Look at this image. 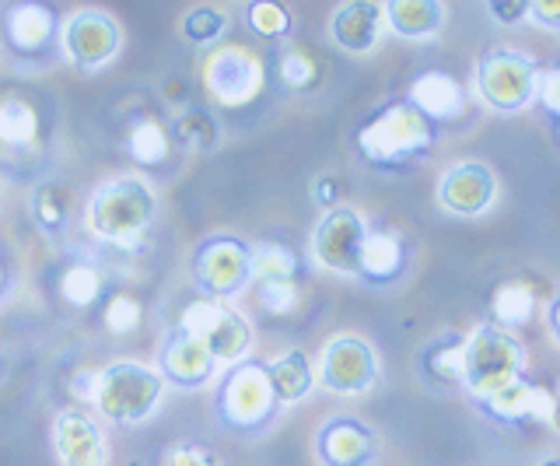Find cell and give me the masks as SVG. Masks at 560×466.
I'll list each match as a JSON object with an SVG mask.
<instances>
[{
    "label": "cell",
    "instance_id": "12",
    "mask_svg": "<svg viewBox=\"0 0 560 466\" xmlns=\"http://www.w3.org/2000/svg\"><path fill=\"white\" fill-rule=\"evenodd\" d=\"M319 378L329 393L354 396L375 386L378 378V361L375 351L368 348L361 337H337L326 343L323 361H319Z\"/></svg>",
    "mask_w": 560,
    "mask_h": 466
},
{
    "label": "cell",
    "instance_id": "27",
    "mask_svg": "<svg viewBox=\"0 0 560 466\" xmlns=\"http://www.w3.org/2000/svg\"><path fill=\"white\" fill-rule=\"evenodd\" d=\"M463 351H466V337L459 334L438 337L424 351V358H420L424 375L438 386H463Z\"/></svg>",
    "mask_w": 560,
    "mask_h": 466
},
{
    "label": "cell",
    "instance_id": "38",
    "mask_svg": "<svg viewBox=\"0 0 560 466\" xmlns=\"http://www.w3.org/2000/svg\"><path fill=\"white\" fill-rule=\"evenodd\" d=\"M536 102L560 124V67H550L536 78Z\"/></svg>",
    "mask_w": 560,
    "mask_h": 466
},
{
    "label": "cell",
    "instance_id": "19",
    "mask_svg": "<svg viewBox=\"0 0 560 466\" xmlns=\"http://www.w3.org/2000/svg\"><path fill=\"white\" fill-rule=\"evenodd\" d=\"M375 456V435L354 418H337L319 431V459L326 466H368Z\"/></svg>",
    "mask_w": 560,
    "mask_h": 466
},
{
    "label": "cell",
    "instance_id": "28",
    "mask_svg": "<svg viewBox=\"0 0 560 466\" xmlns=\"http://www.w3.org/2000/svg\"><path fill=\"white\" fill-rule=\"evenodd\" d=\"M127 151H130V159L137 165L158 168V165L168 162L172 137H168V130L162 124H158V119L144 116V119H137V124L130 127V133H127Z\"/></svg>",
    "mask_w": 560,
    "mask_h": 466
},
{
    "label": "cell",
    "instance_id": "43",
    "mask_svg": "<svg viewBox=\"0 0 560 466\" xmlns=\"http://www.w3.org/2000/svg\"><path fill=\"white\" fill-rule=\"evenodd\" d=\"M550 323H553V334H557V340H560V299L553 302V313H550Z\"/></svg>",
    "mask_w": 560,
    "mask_h": 466
},
{
    "label": "cell",
    "instance_id": "36",
    "mask_svg": "<svg viewBox=\"0 0 560 466\" xmlns=\"http://www.w3.org/2000/svg\"><path fill=\"white\" fill-rule=\"evenodd\" d=\"M259 288V305L267 308L270 316H288L302 302V291H298V281H267L256 284Z\"/></svg>",
    "mask_w": 560,
    "mask_h": 466
},
{
    "label": "cell",
    "instance_id": "41",
    "mask_svg": "<svg viewBox=\"0 0 560 466\" xmlns=\"http://www.w3.org/2000/svg\"><path fill=\"white\" fill-rule=\"evenodd\" d=\"M315 200H319L326 211H332L337 200H340V183L332 179V176H323L319 183H315Z\"/></svg>",
    "mask_w": 560,
    "mask_h": 466
},
{
    "label": "cell",
    "instance_id": "2",
    "mask_svg": "<svg viewBox=\"0 0 560 466\" xmlns=\"http://www.w3.org/2000/svg\"><path fill=\"white\" fill-rule=\"evenodd\" d=\"M158 214V197L144 179L119 176L113 183L98 186L88 203V224L113 249H130L137 246L151 221Z\"/></svg>",
    "mask_w": 560,
    "mask_h": 466
},
{
    "label": "cell",
    "instance_id": "29",
    "mask_svg": "<svg viewBox=\"0 0 560 466\" xmlns=\"http://www.w3.org/2000/svg\"><path fill=\"white\" fill-rule=\"evenodd\" d=\"M57 291H60V299H63L70 308H92V305L102 299L105 278H102V270H98L95 264L74 260L70 267H63Z\"/></svg>",
    "mask_w": 560,
    "mask_h": 466
},
{
    "label": "cell",
    "instance_id": "33",
    "mask_svg": "<svg viewBox=\"0 0 560 466\" xmlns=\"http://www.w3.org/2000/svg\"><path fill=\"white\" fill-rule=\"evenodd\" d=\"M277 78L284 81L291 92H305L319 81V63H315L305 49L291 46L277 57Z\"/></svg>",
    "mask_w": 560,
    "mask_h": 466
},
{
    "label": "cell",
    "instance_id": "7",
    "mask_svg": "<svg viewBox=\"0 0 560 466\" xmlns=\"http://www.w3.org/2000/svg\"><path fill=\"white\" fill-rule=\"evenodd\" d=\"M253 246L235 235H214L203 238L192 253V281L207 299H235L253 281L249 267Z\"/></svg>",
    "mask_w": 560,
    "mask_h": 466
},
{
    "label": "cell",
    "instance_id": "15",
    "mask_svg": "<svg viewBox=\"0 0 560 466\" xmlns=\"http://www.w3.org/2000/svg\"><path fill=\"white\" fill-rule=\"evenodd\" d=\"M52 445L63 466H105L109 448L98 424L84 410H60L52 421Z\"/></svg>",
    "mask_w": 560,
    "mask_h": 466
},
{
    "label": "cell",
    "instance_id": "22",
    "mask_svg": "<svg viewBox=\"0 0 560 466\" xmlns=\"http://www.w3.org/2000/svg\"><path fill=\"white\" fill-rule=\"evenodd\" d=\"M382 14L402 39H428L445 22V11L438 0H385Z\"/></svg>",
    "mask_w": 560,
    "mask_h": 466
},
{
    "label": "cell",
    "instance_id": "4",
    "mask_svg": "<svg viewBox=\"0 0 560 466\" xmlns=\"http://www.w3.org/2000/svg\"><path fill=\"white\" fill-rule=\"evenodd\" d=\"M518 378H525V348L512 330H501V326L490 323L466 337L463 386L477 400L518 383Z\"/></svg>",
    "mask_w": 560,
    "mask_h": 466
},
{
    "label": "cell",
    "instance_id": "21",
    "mask_svg": "<svg viewBox=\"0 0 560 466\" xmlns=\"http://www.w3.org/2000/svg\"><path fill=\"white\" fill-rule=\"evenodd\" d=\"M407 270V246L396 232L368 229L361 256H358V278L368 284H393Z\"/></svg>",
    "mask_w": 560,
    "mask_h": 466
},
{
    "label": "cell",
    "instance_id": "13",
    "mask_svg": "<svg viewBox=\"0 0 560 466\" xmlns=\"http://www.w3.org/2000/svg\"><path fill=\"white\" fill-rule=\"evenodd\" d=\"M60 39H63L67 57L78 67H88V71L109 63L119 54V28L109 14L98 8H84L70 14L60 28Z\"/></svg>",
    "mask_w": 560,
    "mask_h": 466
},
{
    "label": "cell",
    "instance_id": "40",
    "mask_svg": "<svg viewBox=\"0 0 560 466\" xmlns=\"http://www.w3.org/2000/svg\"><path fill=\"white\" fill-rule=\"evenodd\" d=\"M529 14L542 25H560V0H529Z\"/></svg>",
    "mask_w": 560,
    "mask_h": 466
},
{
    "label": "cell",
    "instance_id": "24",
    "mask_svg": "<svg viewBox=\"0 0 560 466\" xmlns=\"http://www.w3.org/2000/svg\"><path fill=\"white\" fill-rule=\"evenodd\" d=\"M267 372H270V386L277 393V404H298L305 400L315 386V372L308 365V358L302 351H288L280 354L277 361H267Z\"/></svg>",
    "mask_w": 560,
    "mask_h": 466
},
{
    "label": "cell",
    "instance_id": "10",
    "mask_svg": "<svg viewBox=\"0 0 560 466\" xmlns=\"http://www.w3.org/2000/svg\"><path fill=\"white\" fill-rule=\"evenodd\" d=\"M60 14L49 0H14L0 19V32H4V43L14 57L25 60H39L46 57L52 43L60 36Z\"/></svg>",
    "mask_w": 560,
    "mask_h": 466
},
{
    "label": "cell",
    "instance_id": "6",
    "mask_svg": "<svg viewBox=\"0 0 560 466\" xmlns=\"http://www.w3.org/2000/svg\"><path fill=\"white\" fill-rule=\"evenodd\" d=\"M179 330H186L192 340H200L214 361H232V365L249 354V343H253L249 319L221 299L189 302L183 308Z\"/></svg>",
    "mask_w": 560,
    "mask_h": 466
},
{
    "label": "cell",
    "instance_id": "26",
    "mask_svg": "<svg viewBox=\"0 0 560 466\" xmlns=\"http://www.w3.org/2000/svg\"><path fill=\"white\" fill-rule=\"evenodd\" d=\"M70 211H74V194H70L67 183L46 179V183L35 186V194H32V218H35V224H39L46 235L63 232L67 221H70Z\"/></svg>",
    "mask_w": 560,
    "mask_h": 466
},
{
    "label": "cell",
    "instance_id": "44",
    "mask_svg": "<svg viewBox=\"0 0 560 466\" xmlns=\"http://www.w3.org/2000/svg\"><path fill=\"white\" fill-rule=\"evenodd\" d=\"M8 288V267H4V260H0V291Z\"/></svg>",
    "mask_w": 560,
    "mask_h": 466
},
{
    "label": "cell",
    "instance_id": "39",
    "mask_svg": "<svg viewBox=\"0 0 560 466\" xmlns=\"http://www.w3.org/2000/svg\"><path fill=\"white\" fill-rule=\"evenodd\" d=\"M487 11L501 25H518L522 19H529V0H487Z\"/></svg>",
    "mask_w": 560,
    "mask_h": 466
},
{
    "label": "cell",
    "instance_id": "18",
    "mask_svg": "<svg viewBox=\"0 0 560 466\" xmlns=\"http://www.w3.org/2000/svg\"><path fill=\"white\" fill-rule=\"evenodd\" d=\"M214 375V358L200 340H192L186 330H172L162 348V378L175 386L197 389L207 386V378Z\"/></svg>",
    "mask_w": 560,
    "mask_h": 466
},
{
    "label": "cell",
    "instance_id": "1",
    "mask_svg": "<svg viewBox=\"0 0 560 466\" xmlns=\"http://www.w3.org/2000/svg\"><path fill=\"white\" fill-rule=\"evenodd\" d=\"M438 127L428 116H420L407 98L385 102L364 119L354 133L361 159L382 172H402L417 165L434 148Z\"/></svg>",
    "mask_w": 560,
    "mask_h": 466
},
{
    "label": "cell",
    "instance_id": "11",
    "mask_svg": "<svg viewBox=\"0 0 560 466\" xmlns=\"http://www.w3.org/2000/svg\"><path fill=\"white\" fill-rule=\"evenodd\" d=\"M364 235H368V224L358 211H350V207H332V211H326V218L315 224L312 253L326 270L358 278V256H361Z\"/></svg>",
    "mask_w": 560,
    "mask_h": 466
},
{
    "label": "cell",
    "instance_id": "8",
    "mask_svg": "<svg viewBox=\"0 0 560 466\" xmlns=\"http://www.w3.org/2000/svg\"><path fill=\"white\" fill-rule=\"evenodd\" d=\"M203 84H207V95L214 98L218 106L238 109V106H249L262 92L267 67H262V60L249 54L245 46H221L203 60Z\"/></svg>",
    "mask_w": 560,
    "mask_h": 466
},
{
    "label": "cell",
    "instance_id": "35",
    "mask_svg": "<svg viewBox=\"0 0 560 466\" xmlns=\"http://www.w3.org/2000/svg\"><path fill=\"white\" fill-rule=\"evenodd\" d=\"M228 28V14L214 8H192L183 19V36L192 46H214V39L224 36Z\"/></svg>",
    "mask_w": 560,
    "mask_h": 466
},
{
    "label": "cell",
    "instance_id": "16",
    "mask_svg": "<svg viewBox=\"0 0 560 466\" xmlns=\"http://www.w3.org/2000/svg\"><path fill=\"white\" fill-rule=\"evenodd\" d=\"M477 404L483 407L487 418H494L501 424H529V421L550 424L553 418V393L529 383V378H518V383L490 393Z\"/></svg>",
    "mask_w": 560,
    "mask_h": 466
},
{
    "label": "cell",
    "instance_id": "5",
    "mask_svg": "<svg viewBox=\"0 0 560 466\" xmlns=\"http://www.w3.org/2000/svg\"><path fill=\"white\" fill-rule=\"evenodd\" d=\"M165 393V378L158 369L140 365V361H116L95 375L92 404L116 424H140L151 418Z\"/></svg>",
    "mask_w": 560,
    "mask_h": 466
},
{
    "label": "cell",
    "instance_id": "14",
    "mask_svg": "<svg viewBox=\"0 0 560 466\" xmlns=\"http://www.w3.org/2000/svg\"><path fill=\"white\" fill-rule=\"evenodd\" d=\"M498 197V179L483 162H459L452 165L442 183H438V200L445 211L459 218H477L490 211V203Z\"/></svg>",
    "mask_w": 560,
    "mask_h": 466
},
{
    "label": "cell",
    "instance_id": "42",
    "mask_svg": "<svg viewBox=\"0 0 560 466\" xmlns=\"http://www.w3.org/2000/svg\"><path fill=\"white\" fill-rule=\"evenodd\" d=\"M550 424H553V428L560 431V389L553 393V418H550Z\"/></svg>",
    "mask_w": 560,
    "mask_h": 466
},
{
    "label": "cell",
    "instance_id": "46",
    "mask_svg": "<svg viewBox=\"0 0 560 466\" xmlns=\"http://www.w3.org/2000/svg\"><path fill=\"white\" fill-rule=\"evenodd\" d=\"M557 141H560V124H557Z\"/></svg>",
    "mask_w": 560,
    "mask_h": 466
},
{
    "label": "cell",
    "instance_id": "32",
    "mask_svg": "<svg viewBox=\"0 0 560 466\" xmlns=\"http://www.w3.org/2000/svg\"><path fill=\"white\" fill-rule=\"evenodd\" d=\"M245 22L262 39H284L291 36V11L280 4V0H253L249 4V14H245Z\"/></svg>",
    "mask_w": 560,
    "mask_h": 466
},
{
    "label": "cell",
    "instance_id": "3",
    "mask_svg": "<svg viewBox=\"0 0 560 466\" xmlns=\"http://www.w3.org/2000/svg\"><path fill=\"white\" fill-rule=\"evenodd\" d=\"M214 410H218V421L228 431H238V435H256V431L267 428L280 410L277 393L270 386L267 361H256V358L235 361L218 386Z\"/></svg>",
    "mask_w": 560,
    "mask_h": 466
},
{
    "label": "cell",
    "instance_id": "37",
    "mask_svg": "<svg viewBox=\"0 0 560 466\" xmlns=\"http://www.w3.org/2000/svg\"><path fill=\"white\" fill-rule=\"evenodd\" d=\"M165 466H221V459L214 448H207L200 442H179L168 453Z\"/></svg>",
    "mask_w": 560,
    "mask_h": 466
},
{
    "label": "cell",
    "instance_id": "17",
    "mask_svg": "<svg viewBox=\"0 0 560 466\" xmlns=\"http://www.w3.org/2000/svg\"><path fill=\"white\" fill-rule=\"evenodd\" d=\"M385 14L375 0H347L337 11H332L329 22V36L347 54H372L378 43Z\"/></svg>",
    "mask_w": 560,
    "mask_h": 466
},
{
    "label": "cell",
    "instance_id": "25",
    "mask_svg": "<svg viewBox=\"0 0 560 466\" xmlns=\"http://www.w3.org/2000/svg\"><path fill=\"white\" fill-rule=\"evenodd\" d=\"M490 316L501 330H522L536 316V295L525 281H504L490 295Z\"/></svg>",
    "mask_w": 560,
    "mask_h": 466
},
{
    "label": "cell",
    "instance_id": "20",
    "mask_svg": "<svg viewBox=\"0 0 560 466\" xmlns=\"http://www.w3.org/2000/svg\"><path fill=\"white\" fill-rule=\"evenodd\" d=\"M410 106L428 116L431 124H452V119H459L463 109H466V95L459 89V81L448 78L445 71H424L413 84H410V95H407Z\"/></svg>",
    "mask_w": 560,
    "mask_h": 466
},
{
    "label": "cell",
    "instance_id": "23",
    "mask_svg": "<svg viewBox=\"0 0 560 466\" xmlns=\"http://www.w3.org/2000/svg\"><path fill=\"white\" fill-rule=\"evenodd\" d=\"M39 141V113L25 98H0V148L32 151Z\"/></svg>",
    "mask_w": 560,
    "mask_h": 466
},
{
    "label": "cell",
    "instance_id": "9",
    "mask_svg": "<svg viewBox=\"0 0 560 466\" xmlns=\"http://www.w3.org/2000/svg\"><path fill=\"white\" fill-rule=\"evenodd\" d=\"M536 63L515 49H490L477 67V89L487 106L501 113H518L536 98Z\"/></svg>",
    "mask_w": 560,
    "mask_h": 466
},
{
    "label": "cell",
    "instance_id": "45",
    "mask_svg": "<svg viewBox=\"0 0 560 466\" xmlns=\"http://www.w3.org/2000/svg\"><path fill=\"white\" fill-rule=\"evenodd\" d=\"M542 466H560V456H553V459H547V463H542Z\"/></svg>",
    "mask_w": 560,
    "mask_h": 466
},
{
    "label": "cell",
    "instance_id": "30",
    "mask_svg": "<svg viewBox=\"0 0 560 466\" xmlns=\"http://www.w3.org/2000/svg\"><path fill=\"white\" fill-rule=\"evenodd\" d=\"M249 267H253V281L256 284H267V281H294L298 256L288 246H280V243H262V246H253Z\"/></svg>",
    "mask_w": 560,
    "mask_h": 466
},
{
    "label": "cell",
    "instance_id": "31",
    "mask_svg": "<svg viewBox=\"0 0 560 466\" xmlns=\"http://www.w3.org/2000/svg\"><path fill=\"white\" fill-rule=\"evenodd\" d=\"M175 141L189 151H210L221 141V127L218 119L210 116L207 109H186L179 119H175Z\"/></svg>",
    "mask_w": 560,
    "mask_h": 466
},
{
    "label": "cell",
    "instance_id": "34",
    "mask_svg": "<svg viewBox=\"0 0 560 466\" xmlns=\"http://www.w3.org/2000/svg\"><path fill=\"white\" fill-rule=\"evenodd\" d=\"M102 323L113 337H130L140 330V323H144V308H140L133 295H113L102 308Z\"/></svg>",
    "mask_w": 560,
    "mask_h": 466
}]
</instances>
